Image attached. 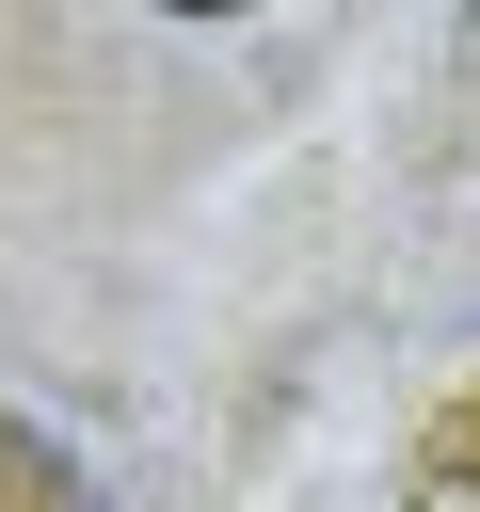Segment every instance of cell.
Here are the masks:
<instances>
[{"label":"cell","instance_id":"cell-1","mask_svg":"<svg viewBox=\"0 0 480 512\" xmlns=\"http://www.w3.org/2000/svg\"><path fill=\"white\" fill-rule=\"evenodd\" d=\"M0 512H96V496H80V464H64L32 416H0Z\"/></svg>","mask_w":480,"mask_h":512},{"label":"cell","instance_id":"cell-2","mask_svg":"<svg viewBox=\"0 0 480 512\" xmlns=\"http://www.w3.org/2000/svg\"><path fill=\"white\" fill-rule=\"evenodd\" d=\"M432 480H448V496H480V384L432 416Z\"/></svg>","mask_w":480,"mask_h":512}]
</instances>
